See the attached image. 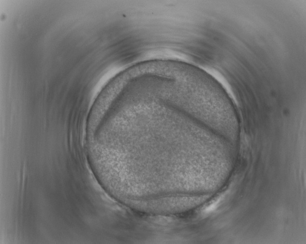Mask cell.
Segmentation results:
<instances>
[{
    "label": "cell",
    "instance_id": "6da1fadb",
    "mask_svg": "<svg viewBox=\"0 0 306 244\" xmlns=\"http://www.w3.org/2000/svg\"><path fill=\"white\" fill-rule=\"evenodd\" d=\"M220 198H219L217 200L213 202L211 204L209 205L207 208H206V209L204 210V212L206 213H209L213 211H214L217 208V205L219 204V202H220Z\"/></svg>",
    "mask_w": 306,
    "mask_h": 244
}]
</instances>
